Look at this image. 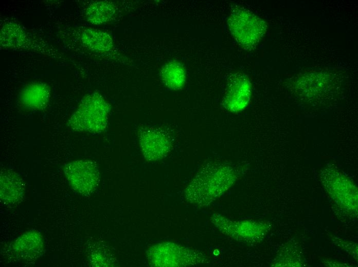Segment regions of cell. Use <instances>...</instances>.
<instances>
[{
    "mask_svg": "<svg viewBox=\"0 0 358 267\" xmlns=\"http://www.w3.org/2000/svg\"><path fill=\"white\" fill-rule=\"evenodd\" d=\"M64 173L73 189L83 195L93 193L100 182L98 166L90 160H78L67 163Z\"/></svg>",
    "mask_w": 358,
    "mask_h": 267,
    "instance_id": "52a82bcc",
    "label": "cell"
},
{
    "mask_svg": "<svg viewBox=\"0 0 358 267\" xmlns=\"http://www.w3.org/2000/svg\"><path fill=\"white\" fill-rule=\"evenodd\" d=\"M320 179L326 190L335 202L348 213L357 215V189L350 178L330 166L323 169Z\"/></svg>",
    "mask_w": 358,
    "mask_h": 267,
    "instance_id": "5b68a950",
    "label": "cell"
},
{
    "mask_svg": "<svg viewBox=\"0 0 358 267\" xmlns=\"http://www.w3.org/2000/svg\"><path fill=\"white\" fill-rule=\"evenodd\" d=\"M252 92V83L248 77L243 73L234 74L228 80L223 105L229 111H241L248 105Z\"/></svg>",
    "mask_w": 358,
    "mask_h": 267,
    "instance_id": "30bf717a",
    "label": "cell"
},
{
    "mask_svg": "<svg viewBox=\"0 0 358 267\" xmlns=\"http://www.w3.org/2000/svg\"><path fill=\"white\" fill-rule=\"evenodd\" d=\"M148 258L156 266H181L204 261V256L198 252L173 243H162L150 249Z\"/></svg>",
    "mask_w": 358,
    "mask_h": 267,
    "instance_id": "8992f818",
    "label": "cell"
},
{
    "mask_svg": "<svg viewBox=\"0 0 358 267\" xmlns=\"http://www.w3.org/2000/svg\"><path fill=\"white\" fill-rule=\"evenodd\" d=\"M111 105L104 97L95 91L85 96L68 120L73 130L99 134L107 127Z\"/></svg>",
    "mask_w": 358,
    "mask_h": 267,
    "instance_id": "7a4b0ae2",
    "label": "cell"
},
{
    "mask_svg": "<svg viewBox=\"0 0 358 267\" xmlns=\"http://www.w3.org/2000/svg\"><path fill=\"white\" fill-rule=\"evenodd\" d=\"M83 11V17L86 22L99 25L113 20L117 13L118 8L114 2L98 1L89 3Z\"/></svg>",
    "mask_w": 358,
    "mask_h": 267,
    "instance_id": "5bb4252c",
    "label": "cell"
},
{
    "mask_svg": "<svg viewBox=\"0 0 358 267\" xmlns=\"http://www.w3.org/2000/svg\"><path fill=\"white\" fill-rule=\"evenodd\" d=\"M236 179V173L231 166L223 163L207 165L185 189V198L197 205H207L227 190Z\"/></svg>",
    "mask_w": 358,
    "mask_h": 267,
    "instance_id": "6da1fadb",
    "label": "cell"
},
{
    "mask_svg": "<svg viewBox=\"0 0 358 267\" xmlns=\"http://www.w3.org/2000/svg\"><path fill=\"white\" fill-rule=\"evenodd\" d=\"M227 24L237 42L246 50H252L259 43L267 30V24L250 10L240 7L232 8Z\"/></svg>",
    "mask_w": 358,
    "mask_h": 267,
    "instance_id": "277c9868",
    "label": "cell"
},
{
    "mask_svg": "<svg viewBox=\"0 0 358 267\" xmlns=\"http://www.w3.org/2000/svg\"><path fill=\"white\" fill-rule=\"evenodd\" d=\"M51 96L49 85L41 82L26 85L19 94L20 104L25 109L42 110L48 105Z\"/></svg>",
    "mask_w": 358,
    "mask_h": 267,
    "instance_id": "7c38bea8",
    "label": "cell"
},
{
    "mask_svg": "<svg viewBox=\"0 0 358 267\" xmlns=\"http://www.w3.org/2000/svg\"><path fill=\"white\" fill-rule=\"evenodd\" d=\"M138 136L141 151L147 161L160 160L165 157L171 149L172 137L163 129L142 126L139 129Z\"/></svg>",
    "mask_w": 358,
    "mask_h": 267,
    "instance_id": "ba28073f",
    "label": "cell"
},
{
    "mask_svg": "<svg viewBox=\"0 0 358 267\" xmlns=\"http://www.w3.org/2000/svg\"><path fill=\"white\" fill-rule=\"evenodd\" d=\"M43 249L41 235L36 231L24 233L18 238L12 246L14 254L23 259H32L38 257Z\"/></svg>",
    "mask_w": 358,
    "mask_h": 267,
    "instance_id": "9a60e30c",
    "label": "cell"
},
{
    "mask_svg": "<svg viewBox=\"0 0 358 267\" xmlns=\"http://www.w3.org/2000/svg\"><path fill=\"white\" fill-rule=\"evenodd\" d=\"M1 200L8 204L19 203L25 193V183L16 173L9 170L1 171Z\"/></svg>",
    "mask_w": 358,
    "mask_h": 267,
    "instance_id": "4fadbf2b",
    "label": "cell"
},
{
    "mask_svg": "<svg viewBox=\"0 0 358 267\" xmlns=\"http://www.w3.org/2000/svg\"><path fill=\"white\" fill-rule=\"evenodd\" d=\"M0 45L3 49L30 51L56 58L59 55L48 43L11 19H5L1 23Z\"/></svg>",
    "mask_w": 358,
    "mask_h": 267,
    "instance_id": "3957f363",
    "label": "cell"
},
{
    "mask_svg": "<svg viewBox=\"0 0 358 267\" xmlns=\"http://www.w3.org/2000/svg\"><path fill=\"white\" fill-rule=\"evenodd\" d=\"M163 84L169 89L174 90L182 89L186 81V72L183 65L177 61L166 63L160 72Z\"/></svg>",
    "mask_w": 358,
    "mask_h": 267,
    "instance_id": "2e32d148",
    "label": "cell"
},
{
    "mask_svg": "<svg viewBox=\"0 0 358 267\" xmlns=\"http://www.w3.org/2000/svg\"><path fill=\"white\" fill-rule=\"evenodd\" d=\"M212 220L222 233L237 240L247 242L260 240L270 228V224L265 221H232L216 215L213 216Z\"/></svg>",
    "mask_w": 358,
    "mask_h": 267,
    "instance_id": "9c48e42d",
    "label": "cell"
},
{
    "mask_svg": "<svg viewBox=\"0 0 358 267\" xmlns=\"http://www.w3.org/2000/svg\"><path fill=\"white\" fill-rule=\"evenodd\" d=\"M71 35L81 47L96 53L106 54L113 51L115 47L111 35L100 29L80 27L73 29Z\"/></svg>",
    "mask_w": 358,
    "mask_h": 267,
    "instance_id": "8fae6325",
    "label": "cell"
}]
</instances>
